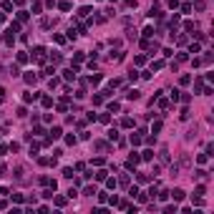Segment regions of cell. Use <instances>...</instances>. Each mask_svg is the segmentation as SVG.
Instances as JSON below:
<instances>
[{
    "label": "cell",
    "instance_id": "obj_1",
    "mask_svg": "<svg viewBox=\"0 0 214 214\" xmlns=\"http://www.w3.org/2000/svg\"><path fill=\"white\" fill-rule=\"evenodd\" d=\"M171 196H174V201H182V199H184V191H182V189H174V191H171Z\"/></svg>",
    "mask_w": 214,
    "mask_h": 214
},
{
    "label": "cell",
    "instance_id": "obj_2",
    "mask_svg": "<svg viewBox=\"0 0 214 214\" xmlns=\"http://www.w3.org/2000/svg\"><path fill=\"white\" fill-rule=\"evenodd\" d=\"M196 179H209V171H204V169H196Z\"/></svg>",
    "mask_w": 214,
    "mask_h": 214
},
{
    "label": "cell",
    "instance_id": "obj_3",
    "mask_svg": "<svg viewBox=\"0 0 214 214\" xmlns=\"http://www.w3.org/2000/svg\"><path fill=\"white\" fill-rule=\"evenodd\" d=\"M35 98H38V93H25V96H23L25 103H30V101H35Z\"/></svg>",
    "mask_w": 214,
    "mask_h": 214
},
{
    "label": "cell",
    "instance_id": "obj_4",
    "mask_svg": "<svg viewBox=\"0 0 214 214\" xmlns=\"http://www.w3.org/2000/svg\"><path fill=\"white\" fill-rule=\"evenodd\" d=\"M58 136H61V129H58V126H56V129H50V138H58Z\"/></svg>",
    "mask_w": 214,
    "mask_h": 214
},
{
    "label": "cell",
    "instance_id": "obj_5",
    "mask_svg": "<svg viewBox=\"0 0 214 214\" xmlns=\"http://www.w3.org/2000/svg\"><path fill=\"white\" fill-rule=\"evenodd\" d=\"M83 194H86V196H93V194H96V186H86V191H83Z\"/></svg>",
    "mask_w": 214,
    "mask_h": 214
},
{
    "label": "cell",
    "instance_id": "obj_6",
    "mask_svg": "<svg viewBox=\"0 0 214 214\" xmlns=\"http://www.w3.org/2000/svg\"><path fill=\"white\" fill-rule=\"evenodd\" d=\"M61 10H71V3H68V0H61Z\"/></svg>",
    "mask_w": 214,
    "mask_h": 214
},
{
    "label": "cell",
    "instance_id": "obj_7",
    "mask_svg": "<svg viewBox=\"0 0 214 214\" xmlns=\"http://www.w3.org/2000/svg\"><path fill=\"white\" fill-rule=\"evenodd\" d=\"M131 144L136 146V144H141V136H136V133H131Z\"/></svg>",
    "mask_w": 214,
    "mask_h": 214
},
{
    "label": "cell",
    "instance_id": "obj_8",
    "mask_svg": "<svg viewBox=\"0 0 214 214\" xmlns=\"http://www.w3.org/2000/svg\"><path fill=\"white\" fill-rule=\"evenodd\" d=\"M108 138H111V141H113V138H119V131H116V129H111V131H108Z\"/></svg>",
    "mask_w": 214,
    "mask_h": 214
},
{
    "label": "cell",
    "instance_id": "obj_9",
    "mask_svg": "<svg viewBox=\"0 0 214 214\" xmlns=\"http://www.w3.org/2000/svg\"><path fill=\"white\" fill-rule=\"evenodd\" d=\"M126 96H129V98H131V101H136V98H138V91H129V93H126Z\"/></svg>",
    "mask_w": 214,
    "mask_h": 214
},
{
    "label": "cell",
    "instance_id": "obj_10",
    "mask_svg": "<svg viewBox=\"0 0 214 214\" xmlns=\"http://www.w3.org/2000/svg\"><path fill=\"white\" fill-rule=\"evenodd\" d=\"M166 5H169V8H176V5H179V0H166Z\"/></svg>",
    "mask_w": 214,
    "mask_h": 214
}]
</instances>
